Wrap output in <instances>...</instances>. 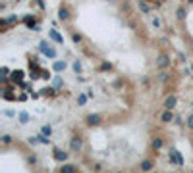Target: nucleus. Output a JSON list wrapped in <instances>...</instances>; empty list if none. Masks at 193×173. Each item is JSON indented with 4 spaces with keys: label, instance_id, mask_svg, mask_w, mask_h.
<instances>
[{
    "label": "nucleus",
    "instance_id": "f257e3e1",
    "mask_svg": "<svg viewBox=\"0 0 193 173\" xmlns=\"http://www.w3.org/2000/svg\"><path fill=\"white\" fill-rule=\"evenodd\" d=\"M156 67L158 69H166V67H170V64H172V60H170V56L168 54H164V52H160L158 56H156Z\"/></svg>",
    "mask_w": 193,
    "mask_h": 173
},
{
    "label": "nucleus",
    "instance_id": "f03ea898",
    "mask_svg": "<svg viewBox=\"0 0 193 173\" xmlns=\"http://www.w3.org/2000/svg\"><path fill=\"white\" fill-rule=\"evenodd\" d=\"M85 121H87L89 127H98V125L102 123V115H101V114H89Z\"/></svg>",
    "mask_w": 193,
    "mask_h": 173
},
{
    "label": "nucleus",
    "instance_id": "7ed1b4c3",
    "mask_svg": "<svg viewBox=\"0 0 193 173\" xmlns=\"http://www.w3.org/2000/svg\"><path fill=\"white\" fill-rule=\"evenodd\" d=\"M52 156H54V160H58V162H66L68 160V152L62 150V148H54L52 150Z\"/></svg>",
    "mask_w": 193,
    "mask_h": 173
},
{
    "label": "nucleus",
    "instance_id": "20e7f679",
    "mask_svg": "<svg viewBox=\"0 0 193 173\" xmlns=\"http://www.w3.org/2000/svg\"><path fill=\"white\" fill-rule=\"evenodd\" d=\"M176 104H178V98H176L174 94H170V96L164 98V108H166V110H174Z\"/></svg>",
    "mask_w": 193,
    "mask_h": 173
},
{
    "label": "nucleus",
    "instance_id": "39448f33",
    "mask_svg": "<svg viewBox=\"0 0 193 173\" xmlns=\"http://www.w3.org/2000/svg\"><path fill=\"white\" fill-rule=\"evenodd\" d=\"M170 162H174V164H178V165L184 164V160H181V154H180L178 150L170 148Z\"/></svg>",
    "mask_w": 193,
    "mask_h": 173
},
{
    "label": "nucleus",
    "instance_id": "423d86ee",
    "mask_svg": "<svg viewBox=\"0 0 193 173\" xmlns=\"http://www.w3.org/2000/svg\"><path fill=\"white\" fill-rule=\"evenodd\" d=\"M81 146H83V139H81V137H74V139L70 140V148L74 150V152L81 150Z\"/></svg>",
    "mask_w": 193,
    "mask_h": 173
},
{
    "label": "nucleus",
    "instance_id": "0eeeda50",
    "mask_svg": "<svg viewBox=\"0 0 193 173\" xmlns=\"http://www.w3.org/2000/svg\"><path fill=\"white\" fill-rule=\"evenodd\" d=\"M160 121H162V123H172V121H174V114H172V110L164 108L162 115H160Z\"/></svg>",
    "mask_w": 193,
    "mask_h": 173
},
{
    "label": "nucleus",
    "instance_id": "6e6552de",
    "mask_svg": "<svg viewBox=\"0 0 193 173\" xmlns=\"http://www.w3.org/2000/svg\"><path fill=\"white\" fill-rule=\"evenodd\" d=\"M41 52H43V54H46V56H50V58H54V54H56V52L50 48V44L46 43V40H43V43H41Z\"/></svg>",
    "mask_w": 193,
    "mask_h": 173
},
{
    "label": "nucleus",
    "instance_id": "1a4fd4ad",
    "mask_svg": "<svg viewBox=\"0 0 193 173\" xmlns=\"http://www.w3.org/2000/svg\"><path fill=\"white\" fill-rule=\"evenodd\" d=\"M58 18L62 19V21H66V19H70V10H68L66 6H60V10H58Z\"/></svg>",
    "mask_w": 193,
    "mask_h": 173
},
{
    "label": "nucleus",
    "instance_id": "9d476101",
    "mask_svg": "<svg viewBox=\"0 0 193 173\" xmlns=\"http://www.w3.org/2000/svg\"><path fill=\"white\" fill-rule=\"evenodd\" d=\"M60 171H62V173H74V171H77V167H75L74 164H62Z\"/></svg>",
    "mask_w": 193,
    "mask_h": 173
},
{
    "label": "nucleus",
    "instance_id": "9b49d317",
    "mask_svg": "<svg viewBox=\"0 0 193 173\" xmlns=\"http://www.w3.org/2000/svg\"><path fill=\"white\" fill-rule=\"evenodd\" d=\"M153 162H149V160H143L141 162V165H139V169H141V171H151V169H153Z\"/></svg>",
    "mask_w": 193,
    "mask_h": 173
},
{
    "label": "nucleus",
    "instance_id": "f8f14e48",
    "mask_svg": "<svg viewBox=\"0 0 193 173\" xmlns=\"http://www.w3.org/2000/svg\"><path fill=\"white\" fill-rule=\"evenodd\" d=\"M139 10H141L143 14H149L151 12V6L147 4V0H139Z\"/></svg>",
    "mask_w": 193,
    "mask_h": 173
},
{
    "label": "nucleus",
    "instance_id": "ddd939ff",
    "mask_svg": "<svg viewBox=\"0 0 193 173\" xmlns=\"http://www.w3.org/2000/svg\"><path fill=\"white\" fill-rule=\"evenodd\" d=\"M151 144H153V148H155V150H160V148H162V144H164V143H162V139H160V137H155V139H153V143H151Z\"/></svg>",
    "mask_w": 193,
    "mask_h": 173
},
{
    "label": "nucleus",
    "instance_id": "4468645a",
    "mask_svg": "<svg viewBox=\"0 0 193 173\" xmlns=\"http://www.w3.org/2000/svg\"><path fill=\"white\" fill-rule=\"evenodd\" d=\"M185 15H187V12H185L184 6H180L178 10H176V18H178V19H185Z\"/></svg>",
    "mask_w": 193,
    "mask_h": 173
},
{
    "label": "nucleus",
    "instance_id": "2eb2a0df",
    "mask_svg": "<svg viewBox=\"0 0 193 173\" xmlns=\"http://www.w3.org/2000/svg\"><path fill=\"white\" fill-rule=\"evenodd\" d=\"M12 135H2V137H0V143H2L4 146H8V144H12Z\"/></svg>",
    "mask_w": 193,
    "mask_h": 173
},
{
    "label": "nucleus",
    "instance_id": "dca6fc26",
    "mask_svg": "<svg viewBox=\"0 0 193 173\" xmlns=\"http://www.w3.org/2000/svg\"><path fill=\"white\" fill-rule=\"evenodd\" d=\"M23 21L27 23V27H35V19H33V15H25Z\"/></svg>",
    "mask_w": 193,
    "mask_h": 173
},
{
    "label": "nucleus",
    "instance_id": "f3484780",
    "mask_svg": "<svg viewBox=\"0 0 193 173\" xmlns=\"http://www.w3.org/2000/svg\"><path fill=\"white\" fill-rule=\"evenodd\" d=\"M54 69L56 71H64L66 69V62H54Z\"/></svg>",
    "mask_w": 193,
    "mask_h": 173
},
{
    "label": "nucleus",
    "instance_id": "a211bd4d",
    "mask_svg": "<svg viewBox=\"0 0 193 173\" xmlns=\"http://www.w3.org/2000/svg\"><path fill=\"white\" fill-rule=\"evenodd\" d=\"M50 37L56 40V43H64V39H62V37L58 35V31H50Z\"/></svg>",
    "mask_w": 193,
    "mask_h": 173
},
{
    "label": "nucleus",
    "instance_id": "6ab92c4d",
    "mask_svg": "<svg viewBox=\"0 0 193 173\" xmlns=\"http://www.w3.org/2000/svg\"><path fill=\"white\" fill-rule=\"evenodd\" d=\"M168 79H170V75H168V73H166V71H162V73H160V75H158V81H160V83H166Z\"/></svg>",
    "mask_w": 193,
    "mask_h": 173
},
{
    "label": "nucleus",
    "instance_id": "aec40b11",
    "mask_svg": "<svg viewBox=\"0 0 193 173\" xmlns=\"http://www.w3.org/2000/svg\"><path fill=\"white\" fill-rule=\"evenodd\" d=\"M87 96H89V94H87ZM87 96H85V94H79V96H77V104H79V106H83V104L87 102Z\"/></svg>",
    "mask_w": 193,
    "mask_h": 173
},
{
    "label": "nucleus",
    "instance_id": "412c9836",
    "mask_svg": "<svg viewBox=\"0 0 193 173\" xmlns=\"http://www.w3.org/2000/svg\"><path fill=\"white\" fill-rule=\"evenodd\" d=\"M185 125H187L189 129H193V114H191V115H187V119H185Z\"/></svg>",
    "mask_w": 193,
    "mask_h": 173
},
{
    "label": "nucleus",
    "instance_id": "4be33fe9",
    "mask_svg": "<svg viewBox=\"0 0 193 173\" xmlns=\"http://www.w3.org/2000/svg\"><path fill=\"white\" fill-rule=\"evenodd\" d=\"M41 94H45V96H54V88H45Z\"/></svg>",
    "mask_w": 193,
    "mask_h": 173
},
{
    "label": "nucleus",
    "instance_id": "5701e85b",
    "mask_svg": "<svg viewBox=\"0 0 193 173\" xmlns=\"http://www.w3.org/2000/svg\"><path fill=\"white\" fill-rule=\"evenodd\" d=\"M27 119H29V115L25 114V112H23L22 115H19V121H23V123H25V121H27Z\"/></svg>",
    "mask_w": 193,
    "mask_h": 173
},
{
    "label": "nucleus",
    "instance_id": "b1692460",
    "mask_svg": "<svg viewBox=\"0 0 193 173\" xmlns=\"http://www.w3.org/2000/svg\"><path fill=\"white\" fill-rule=\"evenodd\" d=\"M72 39H74V43H79V40H81V35H79V33H74Z\"/></svg>",
    "mask_w": 193,
    "mask_h": 173
},
{
    "label": "nucleus",
    "instance_id": "393cba45",
    "mask_svg": "<svg viewBox=\"0 0 193 173\" xmlns=\"http://www.w3.org/2000/svg\"><path fill=\"white\" fill-rule=\"evenodd\" d=\"M46 137H48V135H46ZM46 137H39V143H43V144H48V143H50V140H48V139H46Z\"/></svg>",
    "mask_w": 193,
    "mask_h": 173
},
{
    "label": "nucleus",
    "instance_id": "a878e982",
    "mask_svg": "<svg viewBox=\"0 0 193 173\" xmlns=\"http://www.w3.org/2000/svg\"><path fill=\"white\" fill-rule=\"evenodd\" d=\"M101 69H112V66H110V64H108V62H104V64H102V67H101Z\"/></svg>",
    "mask_w": 193,
    "mask_h": 173
},
{
    "label": "nucleus",
    "instance_id": "bb28decb",
    "mask_svg": "<svg viewBox=\"0 0 193 173\" xmlns=\"http://www.w3.org/2000/svg\"><path fill=\"white\" fill-rule=\"evenodd\" d=\"M74 71H75V73L81 71V64H77V62H75V64H74Z\"/></svg>",
    "mask_w": 193,
    "mask_h": 173
},
{
    "label": "nucleus",
    "instance_id": "cd10ccee",
    "mask_svg": "<svg viewBox=\"0 0 193 173\" xmlns=\"http://www.w3.org/2000/svg\"><path fill=\"white\" fill-rule=\"evenodd\" d=\"M153 25H155V27H160V21H158V18H153Z\"/></svg>",
    "mask_w": 193,
    "mask_h": 173
},
{
    "label": "nucleus",
    "instance_id": "c85d7f7f",
    "mask_svg": "<svg viewBox=\"0 0 193 173\" xmlns=\"http://www.w3.org/2000/svg\"><path fill=\"white\" fill-rule=\"evenodd\" d=\"M187 4H193V0H187Z\"/></svg>",
    "mask_w": 193,
    "mask_h": 173
},
{
    "label": "nucleus",
    "instance_id": "c756f323",
    "mask_svg": "<svg viewBox=\"0 0 193 173\" xmlns=\"http://www.w3.org/2000/svg\"><path fill=\"white\" fill-rule=\"evenodd\" d=\"M191 71H193V64H191Z\"/></svg>",
    "mask_w": 193,
    "mask_h": 173
},
{
    "label": "nucleus",
    "instance_id": "7c9ffc66",
    "mask_svg": "<svg viewBox=\"0 0 193 173\" xmlns=\"http://www.w3.org/2000/svg\"><path fill=\"white\" fill-rule=\"evenodd\" d=\"M160 2H164V0H160Z\"/></svg>",
    "mask_w": 193,
    "mask_h": 173
}]
</instances>
